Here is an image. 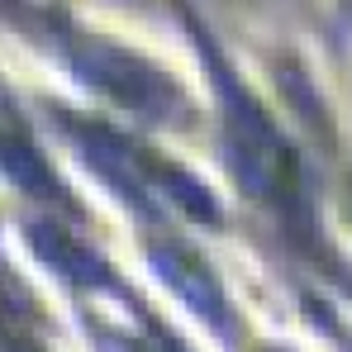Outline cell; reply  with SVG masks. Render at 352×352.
Wrapping results in <instances>:
<instances>
[{
    "label": "cell",
    "instance_id": "6da1fadb",
    "mask_svg": "<svg viewBox=\"0 0 352 352\" xmlns=\"http://www.w3.org/2000/svg\"><path fill=\"white\" fill-rule=\"evenodd\" d=\"M62 48H67L72 67L91 86H100L105 96H115L119 105H129L133 115H143V119H176L181 115L176 86L167 76H157L148 62L129 58L119 48H105V43H91V38H67Z\"/></svg>",
    "mask_w": 352,
    "mask_h": 352
},
{
    "label": "cell",
    "instance_id": "7a4b0ae2",
    "mask_svg": "<svg viewBox=\"0 0 352 352\" xmlns=\"http://www.w3.org/2000/svg\"><path fill=\"white\" fill-rule=\"evenodd\" d=\"M153 252V267H157V276L172 286L210 329H219L224 338H238V314L234 305H229V295H224V286L210 276V267L195 257V252H186L181 243H153L148 248Z\"/></svg>",
    "mask_w": 352,
    "mask_h": 352
},
{
    "label": "cell",
    "instance_id": "3957f363",
    "mask_svg": "<svg viewBox=\"0 0 352 352\" xmlns=\"http://www.w3.org/2000/svg\"><path fill=\"white\" fill-rule=\"evenodd\" d=\"M29 243H34V252L58 272L67 286H76V291L124 295V286L115 281V272L100 262V252H91L81 238L67 234L62 224H53V219H34V224H29Z\"/></svg>",
    "mask_w": 352,
    "mask_h": 352
},
{
    "label": "cell",
    "instance_id": "277c9868",
    "mask_svg": "<svg viewBox=\"0 0 352 352\" xmlns=\"http://www.w3.org/2000/svg\"><path fill=\"white\" fill-rule=\"evenodd\" d=\"M272 352H276V348H272Z\"/></svg>",
    "mask_w": 352,
    "mask_h": 352
}]
</instances>
